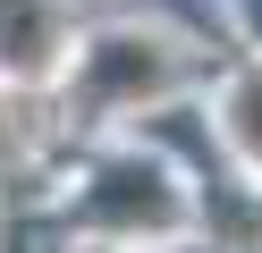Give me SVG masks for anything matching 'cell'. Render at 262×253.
<instances>
[{"mask_svg": "<svg viewBox=\"0 0 262 253\" xmlns=\"http://www.w3.org/2000/svg\"><path fill=\"white\" fill-rule=\"evenodd\" d=\"M228 144H237L245 160L262 169V67H254V76H237V84H228Z\"/></svg>", "mask_w": 262, "mask_h": 253, "instance_id": "1", "label": "cell"}]
</instances>
